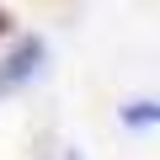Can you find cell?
Listing matches in <instances>:
<instances>
[{
    "instance_id": "cell-1",
    "label": "cell",
    "mask_w": 160,
    "mask_h": 160,
    "mask_svg": "<svg viewBox=\"0 0 160 160\" xmlns=\"http://www.w3.org/2000/svg\"><path fill=\"white\" fill-rule=\"evenodd\" d=\"M38 64H43V43H38V38L16 43V48H11V59L0 64V96H11L27 75H38Z\"/></svg>"
},
{
    "instance_id": "cell-2",
    "label": "cell",
    "mask_w": 160,
    "mask_h": 160,
    "mask_svg": "<svg viewBox=\"0 0 160 160\" xmlns=\"http://www.w3.org/2000/svg\"><path fill=\"white\" fill-rule=\"evenodd\" d=\"M0 32H6V16H0Z\"/></svg>"
}]
</instances>
